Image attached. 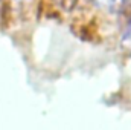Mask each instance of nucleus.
<instances>
[{
	"mask_svg": "<svg viewBox=\"0 0 131 130\" xmlns=\"http://www.w3.org/2000/svg\"><path fill=\"white\" fill-rule=\"evenodd\" d=\"M95 5L108 12H121L131 5V0H93Z\"/></svg>",
	"mask_w": 131,
	"mask_h": 130,
	"instance_id": "1",
	"label": "nucleus"
},
{
	"mask_svg": "<svg viewBox=\"0 0 131 130\" xmlns=\"http://www.w3.org/2000/svg\"><path fill=\"white\" fill-rule=\"evenodd\" d=\"M122 44L124 48H127L128 51H131V22L128 23V26L125 28L124 35H122Z\"/></svg>",
	"mask_w": 131,
	"mask_h": 130,
	"instance_id": "2",
	"label": "nucleus"
}]
</instances>
